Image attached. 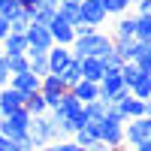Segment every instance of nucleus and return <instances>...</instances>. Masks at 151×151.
Segmentation results:
<instances>
[{
  "label": "nucleus",
  "mask_w": 151,
  "mask_h": 151,
  "mask_svg": "<svg viewBox=\"0 0 151 151\" xmlns=\"http://www.w3.org/2000/svg\"><path fill=\"white\" fill-rule=\"evenodd\" d=\"M0 58H3V48H0Z\"/></svg>",
  "instance_id": "ea45409f"
},
{
  "label": "nucleus",
  "mask_w": 151,
  "mask_h": 151,
  "mask_svg": "<svg viewBox=\"0 0 151 151\" xmlns=\"http://www.w3.org/2000/svg\"><path fill=\"white\" fill-rule=\"evenodd\" d=\"M18 3V9H24V12H33L36 6H40V0H15Z\"/></svg>",
  "instance_id": "2f4dec72"
},
{
  "label": "nucleus",
  "mask_w": 151,
  "mask_h": 151,
  "mask_svg": "<svg viewBox=\"0 0 151 151\" xmlns=\"http://www.w3.org/2000/svg\"><path fill=\"white\" fill-rule=\"evenodd\" d=\"M45 27H48V33H52V42H55V45H70V42L76 40L73 24H67L64 18H58V15H55L52 21H48Z\"/></svg>",
  "instance_id": "9b49d317"
},
{
  "label": "nucleus",
  "mask_w": 151,
  "mask_h": 151,
  "mask_svg": "<svg viewBox=\"0 0 151 151\" xmlns=\"http://www.w3.org/2000/svg\"><path fill=\"white\" fill-rule=\"evenodd\" d=\"M64 0H40V6H52V9H58Z\"/></svg>",
  "instance_id": "c9c22d12"
},
{
  "label": "nucleus",
  "mask_w": 151,
  "mask_h": 151,
  "mask_svg": "<svg viewBox=\"0 0 151 151\" xmlns=\"http://www.w3.org/2000/svg\"><path fill=\"white\" fill-rule=\"evenodd\" d=\"M100 142L106 148H124V118L115 106H109L106 118L100 121Z\"/></svg>",
  "instance_id": "f03ea898"
},
{
  "label": "nucleus",
  "mask_w": 151,
  "mask_h": 151,
  "mask_svg": "<svg viewBox=\"0 0 151 151\" xmlns=\"http://www.w3.org/2000/svg\"><path fill=\"white\" fill-rule=\"evenodd\" d=\"M9 88H15L18 94L30 97V94L40 91V76H33L30 70H27V73H18V76H9Z\"/></svg>",
  "instance_id": "f8f14e48"
},
{
  "label": "nucleus",
  "mask_w": 151,
  "mask_h": 151,
  "mask_svg": "<svg viewBox=\"0 0 151 151\" xmlns=\"http://www.w3.org/2000/svg\"><path fill=\"white\" fill-rule=\"evenodd\" d=\"M151 139V115L148 118H130L124 121V145H139Z\"/></svg>",
  "instance_id": "39448f33"
},
{
  "label": "nucleus",
  "mask_w": 151,
  "mask_h": 151,
  "mask_svg": "<svg viewBox=\"0 0 151 151\" xmlns=\"http://www.w3.org/2000/svg\"><path fill=\"white\" fill-rule=\"evenodd\" d=\"M6 85H9V70L3 64V58H0V88H6Z\"/></svg>",
  "instance_id": "72a5a7b5"
},
{
  "label": "nucleus",
  "mask_w": 151,
  "mask_h": 151,
  "mask_svg": "<svg viewBox=\"0 0 151 151\" xmlns=\"http://www.w3.org/2000/svg\"><path fill=\"white\" fill-rule=\"evenodd\" d=\"M112 106H115V109L121 112V118H124V121H130V118H148V115H151V106L145 103V100H136L130 91L118 94Z\"/></svg>",
  "instance_id": "20e7f679"
},
{
  "label": "nucleus",
  "mask_w": 151,
  "mask_h": 151,
  "mask_svg": "<svg viewBox=\"0 0 151 151\" xmlns=\"http://www.w3.org/2000/svg\"><path fill=\"white\" fill-rule=\"evenodd\" d=\"M27 136L33 139L36 148H42L48 142H55V124L48 121V115H33L30 118V127H27Z\"/></svg>",
  "instance_id": "423d86ee"
},
{
  "label": "nucleus",
  "mask_w": 151,
  "mask_h": 151,
  "mask_svg": "<svg viewBox=\"0 0 151 151\" xmlns=\"http://www.w3.org/2000/svg\"><path fill=\"white\" fill-rule=\"evenodd\" d=\"M151 9V0H136V15H148Z\"/></svg>",
  "instance_id": "473e14b6"
},
{
  "label": "nucleus",
  "mask_w": 151,
  "mask_h": 151,
  "mask_svg": "<svg viewBox=\"0 0 151 151\" xmlns=\"http://www.w3.org/2000/svg\"><path fill=\"white\" fill-rule=\"evenodd\" d=\"M79 15H82L85 24H91V27L100 30V24L106 21V9H103L100 0H82V3H79Z\"/></svg>",
  "instance_id": "1a4fd4ad"
},
{
  "label": "nucleus",
  "mask_w": 151,
  "mask_h": 151,
  "mask_svg": "<svg viewBox=\"0 0 151 151\" xmlns=\"http://www.w3.org/2000/svg\"><path fill=\"white\" fill-rule=\"evenodd\" d=\"M70 139H73L76 145H82V148H91V145L97 142V136H94L91 130H88V127H79V130H76V133L70 136Z\"/></svg>",
  "instance_id": "c85d7f7f"
},
{
  "label": "nucleus",
  "mask_w": 151,
  "mask_h": 151,
  "mask_svg": "<svg viewBox=\"0 0 151 151\" xmlns=\"http://www.w3.org/2000/svg\"><path fill=\"white\" fill-rule=\"evenodd\" d=\"M70 3H82V0H70Z\"/></svg>",
  "instance_id": "58836bf2"
},
{
  "label": "nucleus",
  "mask_w": 151,
  "mask_h": 151,
  "mask_svg": "<svg viewBox=\"0 0 151 151\" xmlns=\"http://www.w3.org/2000/svg\"><path fill=\"white\" fill-rule=\"evenodd\" d=\"M106 52H112V36L103 30H94L88 36H76L70 42V55L73 60H82V58H103Z\"/></svg>",
  "instance_id": "f257e3e1"
},
{
  "label": "nucleus",
  "mask_w": 151,
  "mask_h": 151,
  "mask_svg": "<svg viewBox=\"0 0 151 151\" xmlns=\"http://www.w3.org/2000/svg\"><path fill=\"white\" fill-rule=\"evenodd\" d=\"M67 94V91H64ZM64 94H42V100H45V109H55L58 103H60V97H64Z\"/></svg>",
  "instance_id": "c756f323"
},
{
  "label": "nucleus",
  "mask_w": 151,
  "mask_h": 151,
  "mask_svg": "<svg viewBox=\"0 0 151 151\" xmlns=\"http://www.w3.org/2000/svg\"><path fill=\"white\" fill-rule=\"evenodd\" d=\"M130 94H133L136 100H145V103H148V97H151V73H139V79L133 82Z\"/></svg>",
  "instance_id": "aec40b11"
},
{
  "label": "nucleus",
  "mask_w": 151,
  "mask_h": 151,
  "mask_svg": "<svg viewBox=\"0 0 151 151\" xmlns=\"http://www.w3.org/2000/svg\"><path fill=\"white\" fill-rule=\"evenodd\" d=\"M133 3H136V0H133Z\"/></svg>",
  "instance_id": "a19ab883"
},
{
  "label": "nucleus",
  "mask_w": 151,
  "mask_h": 151,
  "mask_svg": "<svg viewBox=\"0 0 151 151\" xmlns=\"http://www.w3.org/2000/svg\"><path fill=\"white\" fill-rule=\"evenodd\" d=\"M70 94L79 100V103L85 106V103H91V100H100V88H97V82H76L73 88H70Z\"/></svg>",
  "instance_id": "dca6fc26"
},
{
  "label": "nucleus",
  "mask_w": 151,
  "mask_h": 151,
  "mask_svg": "<svg viewBox=\"0 0 151 151\" xmlns=\"http://www.w3.org/2000/svg\"><path fill=\"white\" fill-rule=\"evenodd\" d=\"M0 151H21V145L12 142V139H6V136H0Z\"/></svg>",
  "instance_id": "7c9ffc66"
},
{
  "label": "nucleus",
  "mask_w": 151,
  "mask_h": 151,
  "mask_svg": "<svg viewBox=\"0 0 151 151\" xmlns=\"http://www.w3.org/2000/svg\"><path fill=\"white\" fill-rule=\"evenodd\" d=\"M6 33H9V24H6V18H3V15H0V40H3Z\"/></svg>",
  "instance_id": "f704fd0d"
},
{
  "label": "nucleus",
  "mask_w": 151,
  "mask_h": 151,
  "mask_svg": "<svg viewBox=\"0 0 151 151\" xmlns=\"http://www.w3.org/2000/svg\"><path fill=\"white\" fill-rule=\"evenodd\" d=\"M133 30H136V15H121L112 40H133Z\"/></svg>",
  "instance_id": "f3484780"
},
{
  "label": "nucleus",
  "mask_w": 151,
  "mask_h": 151,
  "mask_svg": "<svg viewBox=\"0 0 151 151\" xmlns=\"http://www.w3.org/2000/svg\"><path fill=\"white\" fill-rule=\"evenodd\" d=\"M55 76H58L60 82H64V88L70 91V88H73L76 82H82V73H79V60H70V64H67L64 70H60V73H55Z\"/></svg>",
  "instance_id": "6ab92c4d"
},
{
  "label": "nucleus",
  "mask_w": 151,
  "mask_h": 151,
  "mask_svg": "<svg viewBox=\"0 0 151 151\" xmlns=\"http://www.w3.org/2000/svg\"><path fill=\"white\" fill-rule=\"evenodd\" d=\"M64 91L67 88H64V82H60L55 73H48V76L40 79V94H64Z\"/></svg>",
  "instance_id": "412c9836"
},
{
  "label": "nucleus",
  "mask_w": 151,
  "mask_h": 151,
  "mask_svg": "<svg viewBox=\"0 0 151 151\" xmlns=\"http://www.w3.org/2000/svg\"><path fill=\"white\" fill-rule=\"evenodd\" d=\"M24 42H27V48H40V52H48V48L55 45L48 27L45 24H33V21H30V27L24 30Z\"/></svg>",
  "instance_id": "6e6552de"
},
{
  "label": "nucleus",
  "mask_w": 151,
  "mask_h": 151,
  "mask_svg": "<svg viewBox=\"0 0 151 151\" xmlns=\"http://www.w3.org/2000/svg\"><path fill=\"white\" fill-rule=\"evenodd\" d=\"M27 127H30V115L24 109L9 112L6 118H0V136H6V139H12V142L24 139V136H27Z\"/></svg>",
  "instance_id": "7ed1b4c3"
},
{
  "label": "nucleus",
  "mask_w": 151,
  "mask_h": 151,
  "mask_svg": "<svg viewBox=\"0 0 151 151\" xmlns=\"http://www.w3.org/2000/svg\"><path fill=\"white\" fill-rule=\"evenodd\" d=\"M133 151H151V139H148V142H139V145H133Z\"/></svg>",
  "instance_id": "e433bc0d"
},
{
  "label": "nucleus",
  "mask_w": 151,
  "mask_h": 151,
  "mask_svg": "<svg viewBox=\"0 0 151 151\" xmlns=\"http://www.w3.org/2000/svg\"><path fill=\"white\" fill-rule=\"evenodd\" d=\"M109 112V103H103V100H91V103H85V115L91 121H103Z\"/></svg>",
  "instance_id": "b1692460"
},
{
  "label": "nucleus",
  "mask_w": 151,
  "mask_h": 151,
  "mask_svg": "<svg viewBox=\"0 0 151 151\" xmlns=\"http://www.w3.org/2000/svg\"><path fill=\"white\" fill-rule=\"evenodd\" d=\"M33 151H58V145H55V142H48V145H42V148H33Z\"/></svg>",
  "instance_id": "4c0bfd02"
},
{
  "label": "nucleus",
  "mask_w": 151,
  "mask_h": 151,
  "mask_svg": "<svg viewBox=\"0 0 151 151\" xmlns=\"http://www.w3.org/2000/svg\"><path fill=\"white\" fill-rule=\"evenodd\" d=\"M6 24H9V33H24L30 27V12H24V9H15L12 15L6 18Z\"/></svg>",
  "instance_id": "a211bd4d"
},
{
  "label": "nucleus",
  "mask_w": 151,
  "mask_h": 151,
  "mask_svg": "<svg viewBox=\"0 0 151 151\" xmlns=\"http://www.w3.org/2000/svg\"><path fill=\"white\" fill-rule=\"evenodd\" d=\"M24 94H18L15 88H0V118H6L9 112H18V109H24Z\"/></svg>",
  "instance_id": "9d476101"
},
{
  "label": "nucleus",
  "mask_w": 151,
  "mask_h": 151,
  "mask_svg": "<svg viewBox=\"0 0 151 151\" xmlns=\"http://www.w3.org/2000/svg\"><path fill=\"white\" fill-rule=\"evenodd\" d=\"M24 112H27V115L33 118V115H45V100H42V94L40 91H36V94H30L27 100H24Z\"/></svg>",
  "instance_id": "5701e85b"
},
{
  "label": "nucleus",
  "mask_w": 151,
  "mask_h": 151,
  "mask_svg": "<svg viewBox=\"0 0 151 151\" xmlns=\"http://www.w3.org/2000/svg\"><path fill=\"white\" fill-rule=\"evenodd\" d=\"M45 60H48V73H60V70L73 60L70 45H52V48L45 52Z\"/></svg>",
  "instance_id": "ddd939ff"
},
{
  "label": "nucleus",
  "mask_w": 151,
  "mask_h": 151,
  "mask_svg": "<svg viewBox=\"0 0 151 151\" xmlns=\"http://www.w3.org/2000/svg\"><path fill=\"white\" fill-rule=\"evenodd\" d=\"M130 6H133V0H103L106 15H127Z\"/></svg>",
  "instance_id": "bb28decb"
},
{
  "label": "nucleus",
  "mask_w": 151,
  "mask_h": 151,
  "mask_svg": "<svg viewBox=\"0 0 151 151\" xmlns=\"http://www.w3.org/2000/svg\"><path fill=\"white\" fill-rule=\"evenodd\" d=\"M133 40H136V42H148V40H151V21H148V15H136Z\"/></svg>",
  "instance_id": "393cba45"
},
{
  "label": "nucleus",
  "mask_w": 151,
  "mask_h": 151,
  "mask_svg": "<svg viewBox=\"0 0 151 151\" xmlns=\"http://www.w3.org/2000/svg\"><path fill=\"white\" fill-rule=\"evenodd\" d=\"M97 88H100V100L103 103H115V97L118 94H124L127 88H124V82H121V76H118V70H106L103 73V79L97 82Z\"/></svg>",
  "instance_id": "0eeeda50"
},
{
  "label": "nucleus",
  "mask_w": 151,
  "mask_h": 151,
  "mask_svg": "<svg viewBox=\"0 0 151 151\" xmlns=\"http://www.w3.org/2000/svg\"><path fill=\"white\" fill-rule=\"evenodd\" d=\"M55 15H58V9H52V6H36V9L30 12V21H33V24H48Z\"/></svg>",
  "instance_id": "cd10ccee"
},
{
  "label": "nucleus",
  "mask_w": 151,
  "mask_h": 151,
  "mask_svg": "<svg viewBox=\"0 0 151 151\" xmlns=\"http://www.w3.org/2000/svg\"><path fill=\"white\" fill-rule=\"evenodd\" d=\"M58 18H64L67 24H79V21H82V15H79V3L64 0V3L58 6Z\"/></svg>",
  "instance_id": "4be33fe9"
},
{
  "label": "nucleus",
  "mask_w": 151,
  "mask_h": 151,
  "mask_svg": "<svg viewBox=\"0 0 151 151\" xmlns=\"http://www.w3.org/2000/svg\"><path fill=\"white\" fill-rule=\"evenodd\" d=\"M79 73H82L85 82H100V79H103V73H106V67H103V60H100V58H82V60H79Z\"/></svg>",
  "instance_id": "4468645a"
},
{
  "label": "nucleus",
  "mask_w": 151,
  "mask_h": 151,
  "mask_svg": "<svg viewBox=\"0 0 151 151\" xmlns=\"http://www.w3.org/2000/svg\"><path fill=\"white\" fill-rule=\"evenodd\" d=\"M3 64L9 70V76H18V73H27L30 64H27V55H15V58H3Z\"/></svg>",
  "instance_id": "a878e982"
},
{
  "label": "nucleus",
  "mask_w": 151,
  "mask_h": 151,
  "mask_svg": "<svg viewBox=\"0 0 151 151\" xmlns=\"http://www.w3.org/2000/svg\"><path fill=\"white\" fill-rule=\"evenodd\" d=\"M0 48H3V58H15L27 52V42H24V33H6L0 40Z\"/></svg>",
  "instance_id": "2eb2a0df"
}]
</instances>
